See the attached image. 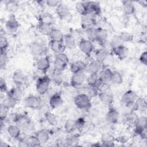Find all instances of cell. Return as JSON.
Masks as SVG:
<instances>
[{
    "mask_svg": "<svg viewBox=\"0 0 147 147\" xmlns=\"http://www.w3.org/2000/svg\"><path fill=\"white\" fill-rule=\"evenodd\" d=\"M122 12L125 16H130L134 14L135 11V6L131 1H122Z\"/></svg>",
    "mask_w": 147,
    "mask_h": 147,
    "instance_id": "25",
    "label": "cell"
},
{
    "mask_svg": "<svg viewBox=\"0 0 147 147\" xmlns=\"http://www.w3.org/2000/svg\"><path fill=\"white\" fill-rule=\"evenodd\" d=\"M12 120L20 127H28L31 123V119L29 117L24 114H14Z\"/></svg>",
    "mask_w": 147,
    "mask_h": 147,
    "instance_id": "8",
    "label": "cell"
},
{
    "mask_svg": "<svg viewBox=\"0 0 147 147\" xmlns=\"http://www.w3.org/2000/svg\"><path fill=\"white\" fill-rule=\"evenodd\" d=\"M39 22L52 25L55 22V18L49 13H44L39 17Z\"/></svg>",
    "mask_w": 147,
    "mask_h": 147,
    "instance_id": "34",
    "label": "cell"
},
{
    "mask_svg": "<svg viewBox=\"0 0 147 147\" xmlns=\"http://www.w3.org/2000/svg\"><path fill=\"white\" fill-rule=\"evenodd\" d=\"M36 67L40 72L43 74H45L51 67V61L49 57L47 56L39 57L36 63Z\"/></svg>",
    "mask_w": 147,
    "mask_h": 147,
    "instance_id": "11",
    "label": "cell"
},
{
    "mask_svg": "<svg viewBox=\"0 0 147 147\" xmlns=\"http://www.w3.org/2000/svg\"><path fill=\"white\" fill-rule=\"evenodd\" d=\"M111 106H109V109L106 114L105 119L107 122L110 124H116L119 120V114L118 110Z\"/></svg>",
    "mask_w": 147,
    "mask_h": 147,
    "instance_id": "14",
    "label": "cell"
},
{
    "mask_svg": "<svg viewBox=\"0 0 147 147\" xmlns=\"http://www.w3.org/2000/svg\"><path fill=\"white\" fill-rule=\"evenodd\" d=\"M140 61L144 65H147V51L143 52L139 58Z\"/></svg>",
    "mask_w": 147,
    "mask_h": 147,
    "instance_id": "59",
    "label": "cell"
},
{
    "mask_svg": "<svg viewBox=\"0 0 147 147\" xmlns=\"http://www.w3.org/2000/svg\"><path fill=\"white\" fill-rule=\"evenodd\" d=\"M86 79V77L84 72L74 74L71 78V85L75 88L83 87V85L85 82Z\"/></svg>",
    "mask_w": 147,
    "mask_h": 147,
    "instance_id": "9",
    "label": "cell"
},
{
    "mask_svg": "<svg viewBox=\"0 0 147 147\" xmlns=\"http://www.w3.org/2000/svg\"><path fill=\"white\" fill-rule=\"evenodd\" d=\"M135 132L137 133L140 130L147 127V118L145 116L138 117L137 121L135 124Z\"/></svg>",
    "mask_w": 147,
    "mask_h": 147,
    "instance_id": "38",
    "label": "cell"
},
{
    "mask_svg": "<svg viewBox=\"0 0 147 147\" xmlns=\"http://www.w3.org/2000/svg\"><path fill=\"white\" fill-rule=\"evenodd\" d=\"M87 68V64L82 60L72 62L70 65V70L72 74L84 72Z\"/></svg>",
    "mask_w": 147,
    "mask_h": 147,
    "instance_id": "21",
    "label": "cell"
},
{
    "mask_svg": "<svg viewBox=\"0 0 147 147\" xmlns=\"http://www.w3.org/2000/svg\"><path fill=\"white\" fill-rule=\"evenodd\" d=\"M11 78L16 86L23 87V86H24L25 84L26 83V76L22 71L20 70H17L14 72L12 75Z\"/></svg>",
    "mask_w": 147,
    "mask_h": 147,
    "instance_id": "12",
    "label": "cell"
},
{
    "mask_svg": "<svg viewBox=\"0 0 147 147\" xmlns=\"http://www.w3.org/2000/svg\"><path fill=\"white\" fill-rule=\"evenodd\" d=\"M75 9L77 12L80 14L82 16L86 15L87 14V10L84 3V1L83 2H77L75 3Z\"/></svg>",
    "mask_w": 147,
    "mask_h": 147,
    "instance_id": "47",
    "label": "cell"
},
{
    "mask_svg": "<svg viewBox=\"0 0 147 147\" xmlns=\"http://www.w3.org/2000/svg\"><path fill=\"white\" fill-rule=\"evenodd\" d=\"M63 72L53 69L52 72L51 80L56 86H60L64 82Z\"/></svg>",
    "mask_w": 147,
    "mask_h": 147,
    "instance_id": "28",
    "label": "cell"
},
{
    "mask_svg": "<svg viewBox=\"0 0 147 147\" xmlns=\"http://www.w3.org/2000/svg\"><path fill=\"white\" fill-rule=\"evenodd\" d=\"M63 100L60 92H56L52 95L48 100L49 107L52 109H56L62 106Z\"/></svg>",
    "mask_w": 147,
    "mask_h": 147,
    "instance_id": "17",
    "label": "cell"
},
{
    "mask_svg": "<svg viewBox=\"0 0 147 147\" xmlns=\"http://www.w3.org/2000/svg\"><path fill=\"white\" fill-rule=\"evenodd\" d=\"M7 132L9 136L13 139H18L21 136L20 127L17 124H11L7 128Z\"/></svg>",
    "mask_w": 147,
    "mask_h": 147,
    "instance_id": "27",
    "label": "cell"
},
{
    "mask_svg": "<svg viewBox=\"0 0 147 147\" xmlns=\"http://www.w3.org/2000/svg\"><path fill=\"white\" fill-rule=\"evenodd\" d=\"M64 43L66 48H68V49H72L76 47V40L74 36L71 34H67L64 36Z\"/></svg>",
    "mask_w": 147,
    "mask_h": 147,
    "instance_id": "36",
    "label": "cell"
},
{
    "mask_svg": "<svg viewBox=\"0 0 147 147\" xmlns=\"http://www.w3.org/2000/svg\"><path fill=\"white\" fill-rule=\"evenodd\" d=\"M138 118V116L134 111H130L127 114H126L125 117V120L127 122V123L130 125H135V124L137 121Z\"/></svg>",
    "mask_w": 147,
    "mask_h": 147,
    "instance_id": "46",
    "label": "cell"
},
{
    "mask_svg": "<svg viewBox=\"0 0 147 147\" xmlns=\"http://www.w3.org/2000/svg\"><path fill=\"white\" fill-rule=\"evenodd\" d=\"M74 103L77 108L83 111H87L91 107V98L83 92L78 94L75 97Z\"/></svg>",
    "mask_w": 147,
    "mask_h": 147,
    "instance_id": "2",
    "label": "cell"
},
{
    "mask_svg": "<svg viewBox=\"0 0 147 147\" xmlns=\"http://www.w3.org/2000/svg\"><path fill=\"white\" fill-rule=\"evenodd\" d=\"M56 13L58 17L65 21H69L72 19V14L69 8L64 3H60L56 8Z\"/></svg>",
    "mask_w": 147,
    "mask_h": 147,
    "instance_id": "7",
    "label": "cell"
},
{
    "mask_svg": "<svg viewBox=\"0 0 147 147\" xmlns=\"http://www.w3.org/2000/svg\"><path fill=\"white\" fill-rule=\"evenodd\" d=\"M123 82V78L122 74L118 71H112L111 82L113 84L119 85Z\"/></svg>",
    "mask_w": 147,
    "mask_h": 147,
    "instance_id": "45",
    "label": "cell"
},
{
    "mask_svg": "<svg viewBox=\"0 0 147 147\" xmlns=\"http://www.w3.org/2000/svg\"><path fill=\"white\" fill-rule=\"evenodd\" d=\"M0 46L1 51H6L9 47V42L7 38L1 33L0 35Z\"/></svg>",
    "mask_w": 147,
    "mask_h": 147,
    "instance_id": "51",
    "label": "cell"
},
{
    "mask_svg": "<svg viewBox=\"0 0 147 147\" xmlns=\"http://www.w3.org/2000/svg\"><path fill=\"white\" fill-rule=\"evenodd\" d=\"M128 140V138L126 136H121L115 138V141H117L121 143H126Z\"/></svg>",
    "mask_w": 147,
    "mask_h": 147,
    "instance_id": "60",
    "label": "cell"
},
{
    "mask_svg": "<svg viewBox=\"0 0 147 147\" xmlns=\"http://www.w3.org/2000/svg\"><path fill=\"white\" fill-rule=\"evenodd\" d=\"M110 42H111L112 46L113 47L114 49L117 47H118L122 45H123V43H124L123 41L121 40V38L119 36V35L114 36L112 37V38L110 41Z\"/></svg>",
    "mask_w": 147,
    "mask_h": 147,
    "instance_id": "52",
    "label": "cell"
},
{
    "mask_svg": "<svg viewBox=\"0 0 147 147\" xmlns=\"http://www.w3.org/2000/svg\"><path fill=\"white\" fill-rule=\"evenodd\" d=\"M100 45L102 47V48L106 51L110 55L113 53L114 48L112 46L110 41H109L108 40L104 41L100 43H99Z\"/></svg>",
    "mask_w": 147,
    "mask_h": 147,
    "instance_id": "50",
    "label": "cell"
},
{
    "mask_svg": "<svg viewBox=\"0 0 147 147\" xmlns=\"http://www.w3.org/2000/svg\"><path fill=\"white\" fill-rule=\"evenodd\" d=\"M17 103V101H16L12 98L7 96V97L3 100L1 106H3V107L9 110L10 109H13L16 106Z\"/></svg>",
    "mask_w": 147,
    "mask_h": 147,
    "instance_id": "42",
    "label": "cell"
},
{
    "mask_svg": "<svg viewBox=\"0 0 147 147\" xmlns=\"http://www.w3.org/2000/svg\"><path fill=\"white\" fill-rule=\"evenodd\" d=\"M76 129L80 130L84 128L86 122L83 118H79L76 120Z\"/></svg>",
    "mask_w": 147,
    "mask_h": 147,
    "instance_id": "56",
    "label": "cell"
},
{
    "mask_svg": "<svg viewBox=\"0 0 147 147\" xmlns=\"http://www.w3.org/2000/svg\"><path fill=\"white\" fill-rule=\"evenodd\" d=\"M101 146H114L115 145V137L110 133H104L101 136Z\"/></svg>",
    "mask_w": 147,
    "mask_h": 147,
    "instance_id": "30",
    "label": "cell"
},
{
    "mask_svg": "<svg viewBox=\"0 0 147 147\" xmlns=\"http://www.w3.org/2000/svg\"><path fill=\"white\" fill-rule=\"evenodd\" d=\"M29 51L32 56L41 57L47 52V47L42 42L35 41L30 43L29 46Z\"/></svg>",
    "mask_w": 147,
    "mask_h": 147,
    "instance_id": "4",
    "label": "cell"
},
{
    "mask_svg": "<svg viewBox=\"0 0 147 147\" xmlns=\"http://www.w3.org/2000/svg\"><path fill=\"white\" fill-rule=\"evenodd\" d=\"M44 117H45V119L47 121V122L51 126H56L57 125L58 121H57V117L55 115V114H53L51 111H47L44 113Z\"/></svg>",
    "mask_w": 147,
    "mask_h": 147,
    "instance_id": "41",
    "label": "cell"
},
{
    "mask_svg": "<svg viewBox=\"0 0 147 147\" xmlns=\"http://www.w3.org/2000/svg\"><path fill=\"white\" fill-rule=\"evenodd\" d=\"M146 107L147 104L146 99L141 97H137L132 106L133 111H138L141 112L145 111Z\"/></svg>",
    "mask_w": 147,
    "mask_h": 147,
    "instance_id": "26",
    "label": "cell"
},
{
    "mask_svg": "<svg viewBox=\"0 0 147 147\" xmlns=\"http://www.w3.org/2000/svg\"><path fill=\"white\" fill-rule=\"evenodd\" d=\"M103 64L101 63L96 60L91 61L87 65L86 69L88 74H98L100 71L103 68Z\"/></svg>",
    "mask_w": 147,
    "mask_h": 147,
    "instance_id": "19",
    "label": "cell"
},
{
    "mask_svg": "<svg viewBox=\"0 0 147 147\" xmlns=\"http://www.w3.org/2000/svg\"><path fill=\"white\" fill-rule=\"evenodd\" d=\"M9 60V57L6 51H1L0 53V67L1 69H5L7 62Z\"/></svg>",
    "mask_w": 147,
    "mask_h": 147,
    "instance_id": "48",
    "label": "cell"
},
{
    "mask_svg": "<svg viewBox=\"0 0 147 147\" xmlns=\"http://www.w3.org/2000/svg\"><path fill=\"white\" fill-rule=\"evenodd\" d=\"M119 36L123 41V42H131L133 41L134 38V36L131 33L126 31H123L121 32L120 34H119Z\"/></svg>",
    "mask_w": 147,
    "mask_h": 147,
    "instance_id": "49",
    "label": "cell"
},
{
    "mask_svg": "<svg viewBox=\"0 0 147 147\" xmlns=\"http://www.w3.org/2000/svg\"><path fill=\"white\" fill-rule=\"evenodd\" d=\"M35 136L38 138L41 144H45L47 143L50 138V132L48 129H42L38 130Z\"/></svg>",
    "mask_w": 147,
    "mask_h": 147,
    "instance_id": "29",
    "label": "cell"
},
{
    "mask_svg": "<svg viewBox=\"0 0 147 147\" xmlns=\"http://www.w3.org/2000/svg\"><path fill=\"white\" fill-rule=\"evenodd\" d=\"M69 63V58L67 55L63 52L57 54L53 62V69L64 71Z\"/></svg>",
    "mask_w": 147,
    "mask_h": 147,
    "instance_id": "3",
    "label": "cell"
},
{
    "mask_svg": "<svg viewBox=\"0 0 147 147\" xmlns=\"http://www.w3.org/2000/svg\"><path fill=\"white\" fill-rule=\"evenodd\" d=\"M79 136L78 134H74L67 138L66 142L68 144V145L70 146H75L76 144L79 142Z\"/></svg>",
    "mask_w": 147,
    "mask_h": 147,
    "instance_id": "54",
    "label": "cell"
},
{
    "mask_svg": "<svg viewBox=\"0 0 147 147\" xmlns=\"http://www.w3.org/2000/svg\"><path fill=\"white\" fill-rule=\"evenodd\" d=\"M6 9L9 11H15L17 10V3L14 1H7L5 2Z\"/></svg>",
    "mask_w": 147,
    "mask_h": 147,
    "instance_id": "53",
    "label": "cell"
},
{
    "mask_svg": "<svg viewBox=\"0 0 147 147\" xmlns=\"http://www.w3.org/2000/svg\"><path fill=\"white\" fill-rule=\"evenodd\" d=\"M24 103L25 107L33 109L38 110L42 107V101L41 99L36 95H29L24 99Z\"/></svg>",
    "mask_w": 147,
    "mask_h": 147,
    "instance_id": "5",
    "label": "cell"
},
{
    "mask_svg": "<svg viewBox=\"0 0 147 147\" xmlns=\"http://www.w3.org/2000/svg\"><path fill=\"white\" fill-rule=\"evenodd\" d=\"M0 91L1 92H7L8 91L6 82L3 78L0 79Z\"/></svg>",
    "mask_w": 147,
    "mask_h": 147,
    "instance_id": "57",
    "label": "cell"
},
{
    "mask_svg": "<svg viewBox=\"0 0 147 147\" xmlns=\"http://www.w3.org/2000/svg\"><path fill=\"white\" fill-rule=\"evenodd\" d=\"M87 14H90L95 16L101 13V8L99 2L96 1H84Z\"/></svg>",
    "mask_w": 147,
    "mask_h": 147,
    "instance_id": "16",
    "label": "cell"
},
{
    "mask_svg": "<svg viewBox=\"0 0 147 147\" xmlns=\"http://www.w3.org/2000/svg\"><path fill=\"white\" fill-rule=\"evenodd\" d=\"M6 93L7 96L12 98L17 102L21 100L24 95V92L22 89V87L17 86L11 88Z\"/></svg>",
    "mask_w": 147,
    "mask_h": 147,
    "instance_id": "18",
    "label": "cell"
},
{
    "mask_svg": "<svg viewBox=\"0 0 147 147\" xmlns=\"http://www.w3.org/2000/svg\"><path fill=\"white\" fill-rule=\"evenodd\" d=\"M79 49L87 56H90L94 50L92 42L87 38H82L78 44Z\"/></svg>",
    "mask_w": 147,
    "mask_h": 147,
    "instance_id": "10",
    "label": "cell"
},
{
    "mask_svg": "<svg viewBox=\"0 0 147 147\" xmlns=\"http://www.w3.org/2000/svg\"><path fill=\"white\" fill-rule=\"evenodd\" d=\"M84 30L86 36L87 37V39H88L92 42L96 41V28H88L84 29Z\"/></svg>",
    "mask_w": 147,
    "mask_h": 147,
    "instance_id": "44",
    "label": "cell"
},
{
    "mask_svg": "<svg viewBox=\"0 0 147 147\" xmlns=\"http://www.w3.org/2000/svg\"><path fill=\"white\" fill-rule=\"evenodd\" d=\"M137 97V95L135 91L131 90H127L122 95L121 99V103L127 107H132Z\"/></svg>",
    "mask_w": 147,
    "mask_h": 147,
    "instance_id": "6",
    "label": "cell"
},
{
    "mask_svg": "<svg viewBox=\"0 0 147 147\" xmlns=\"http://www.w3.org/2000/svg\"><path fill=\"white\" fill-rule=\"evenodd\" d=\"M82 88H83V93L87 95L91 99L98 96L99 91L98 88L95 87L87 85L83 87Z\"/></svg>",
    "mask_w": 147,
    "mask_h": 147,
    "instance_id": "40",
    "label": "cell"
},
{
    "mask_svg": "<svg viewBox=\"0 0 147 147\" xmlns=\"http://www.w3.org/2000/svg\"><path fill=\"white\" fill-rule=\"evenodd\" d=\"M112 71H111L109 67L103 68L98 74L99 79L100 82L106 83H109L111 82Z\"/></svg>",
    "mask_w": 147,
    "mask_h": 147,
    "instance_id": "24",
    "label": "cell"
},
{
    "mask_svg": "<svg viewBox=\"0 0 147 147\" xmlns=\"http://www.w3.org/2000/svg\"><path fill=\"white\" fill-rule=\"evenodd\" d=\"M109 55L110 54L106 51L101 48L95 51L94 53V57L95 60L103 64L104 61L107 60Z\"/></svg>",
    "mask_w": 147,
    "mask_h": 147,
    "instance_id": "32",
    "label": "cell"
},
{
    "mask_svg": "<svg viewBox=\"0 0 147 147\" xmlns=\"http://www.w3.org/2000/svg\"><path fill=\"white\" fill-rule=\"evenodd\" d=\"M96 24L95 16L90 14H87L82 16L81 25L82 28L86 29L88 28L95 27Z\"/></svg>",
    "mask_w": 147,
    "mask_h": 147,
    "instance_id": "15",
    "label": "cell"
},
{
    "mask_svg": "<svg viewBox=\"0 0 147 147\" xmlns=\"http://www.w3.org/2000/svg\"><path fill=\"white\" fill-rule=\"evenodd\" d=\"M64 128L66 133L71 134L76 130V120L72 119H67L64 125Z\"/></svg>",
    "mask_w": 147,
    "mask_h": 147,
    "instance_id": "39",
    "label": "cell"
},
{
    "mask_svg": "<svg viewBox=\"0 0 147 147\" xmlns=\"http://www.w3.org/2000/svg\"><path fill=\"white\" fill-rule=\"evenodd\" d=\"M86 81L87 83V85L95 87L97 88L101 83L99 80L98 74H89L88 76L86 78Z\"/></svg>",
    "mask_w": 147,
    "mask_h": 147,
    "instance_id": "33",
    "label": "cell"
},
{
    "mask_svg": "<svg viewBox=\"0 0 147 147\" xmlns=\"http://www.w3.org/2000/svg\"><path fill=\"white\" fill-rule=\"evenodd\" d=\"M19 22L14 15H11L5 22V29L9 33H14L18 29Z\"/></svg>",
    "mask_w": 147,
    "mask_h": 147,
    "instance_id": "13",
    "label": "cell"
},
{
    "mask_svg": "<svg viewBox=\"0 0 147 147\" xmlns=\"http://www.w3.org/2000/svg\"><path fill=\"white\" fill-rule=\"evenodd\" d=\"M98 96L100 102L105 105L111 106L114 102L113 96L109 91L99 92Z\"/></svg>",
    "mask_w": 147,
    "mask_h": 147,
    "instance_id": "20",
    "label": "cell"
},
{
    "mask_svg": "<svg viewBox=\"0 0 147 147\" xmlns=\"http://www.w3.org/2000/svg\"><path fill=\"white\" fill-rule=\"evenodd\" d=\"M51 81V78L47 75L38 78L36 84V90L37 93L40 95L46 94L49 90Z\"/></svg>",
    "mask_w": 147,
    "mask_h": 147,
    "instance_id": "1",
    "label": "cell"
},
{
    "mask_svg": "<svg viewBox=\"0 0 147 147\" xmlns=\"http://www.w3.org/2000/svg\"><path fill=\"white\" fill-rule=\"evenodd\" d=\"M108 32L106 29L102 28H96V41L100 43L107 40Z\"/></svg>",
    "mask_w": 147,
    "mask_h": 147,
    "instance_id": "37",
    "label": "cell"
},
{
    "mask_svg": "<svg viewBox=\"0 0 147 147\" xmlns=\"http://www.w3.org/2000/svg\"><path fill=\"white\" fill-rule=\"evenodd\" d=\"M53 27L52 25L39 22L37 25V29L42 34L49 36Z\"/></svg>",
    "mask_w": 147,
    "mask_h": 147,
    "instance_id": "43",
    "label": "cell"
},
{
    "mask_svg": "<svg viewBox=\"0 0 147 147\" xmlns=\"http://www.w3.org/2000/svg\"><path fill=\"white\" fill-rule=\"evenodd\" d=\"M49 46L52 52H53L56 55L64 52V50L66 48L64 41H56L50 40L49 42Z\"/></svg>",
    "mask_w": 147,
    "mask_h": 147,
    "instance_id": "22",
    "label": "cell"
},
{
    "mask_svg": "<svg viewBox=\"0 0 147 147\" xmlns=\"http://www.w3.org/2000/svg\"><path fill=\"white\" fill-rule=\"evenodd\" d=\"M8 114V110L1 106L0 109V119L1 122H3L7 118Z\"/></svg>",
    "mask_w": 147,
    "mask_h": 147,
    "instance_id": "55",
    "label": "cell"
},
{
    "mask_svg": "<svg viewBox=\"0 0 147 147\" xmlns=\"http://www.w3.org/2000/svg\"><path fill=\"white\" fill-rule=\"evenodd\" d=\"M61 3L60 1L57 0H48L46 1V5L50 7H55L56 8L57 6Z\"/></svg>",
    "mask_w": 147,
    "mask_h": 147,
    "instance_id": "58",
    "label": "cell"
},
{
    "mask_svg": "<svg viewBox=\"0 0 147 147\" xmlns=\"http://www.w3.org/2000/svg\"><path fill=\"white\" fill-rule=\"evenodd\" d=\"M23 142L25 144V146L29 147L40 146L41 145V142L39 141V140L35 135L28 137L24 140Z\"/></svg>",
    "mask_w": 147,
    "mask_h": 147,
    "instance_id": "35",
    "label": "cell"
},
{
    "mask_svg": "<svg viewBox=\"0 0 147 147\" xmlns=\"http://www.w3.org/2000/svg\"><path fill=\"white\" fill-rule=\"evenodd\" d=\"M113 53L121 60H123L127 58L129 53V49L123 45L114 49Z\"/></svg>",
    "mask_w": 147,
    "mask_h": 147,
    "instance_id": "23",
    "label": "cell"
},
{
    "mask_svg": "<svg viewBox=\"0 0 147 147\" xmlns=\"http://www.w3.org/2000/svg\"><path fill=\"white\" fill-rule=\"evenodd\" d=\"M64 36L61 30L57 28H52L49 37L50 40L56 41H64Z\"/></svg>",
    "mask_w": 147,
    "mask_h": 147,
    "instance_id": "31",
    "label": "cell"
}]
</instances>
